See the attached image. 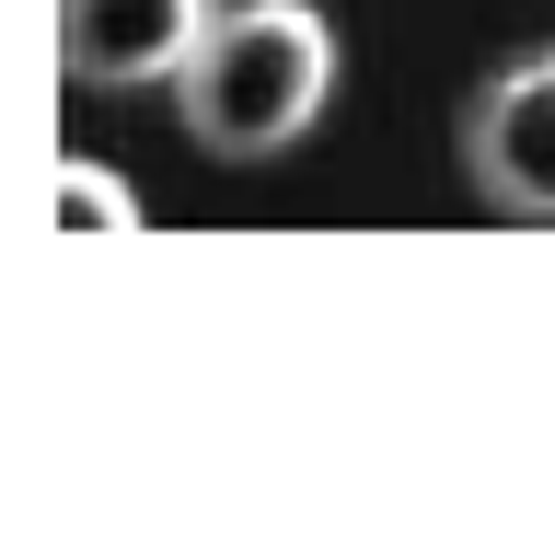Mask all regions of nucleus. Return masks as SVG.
<instances>
[{"instance_id":"obj_1","label":"nucleus","mask_w":555,"mask_h":555,"mask_svg":"<svg viewBox=\"0 0 555 555\" xmlns=\"http://www.w3.org/2000/svg\"><path fill=\"white\" fill-rule=\"evenodd\" d=\"M336 93V35L312 0H232L220 24L197 35V59L173 69V104H185V139L220 151V163H267L324 116Z\"/></svg>"},{"instance_id":"obj_2","label":"nucleus","mask_w":555,"mask_h":555,"mask_svg":"<svg viewBox=\"0 0 555 555\" xmlns=\"http://www.w3.org/2000/svg\"><path fill=\"white\" fill-rule=\"evenodd\" d=\"M463 185L498 220H555V47H520L463 104Z\"/></svg>"},{"instance_id":"obj_4","label":"nucleus","mask_w":555,"mask_h":555,"mask_svg":"<svg viewBox=\"0 0 555 555\" xmlns=\"http://www.w3.org/2000/svg\"><path fill=\"white\" fill-rule=\"evenodd\" d=\"M59 220L69 232H128V185H104V163H59Z\"/></svg>"},{"instance_id":"obj_3","label":"nucleus","mask_w":555,"mask_h":555,"mask_svg":"<svg viewBox=\"0 0 555 555\" xmlns=\"http://www.w3.org/2000/svg\"><path fill=\"white\" fill-rule=\"evenodd\" d=\"M220 0H59V69L81 93H139L197 59Z\"/></svg>"}]
</instances>
